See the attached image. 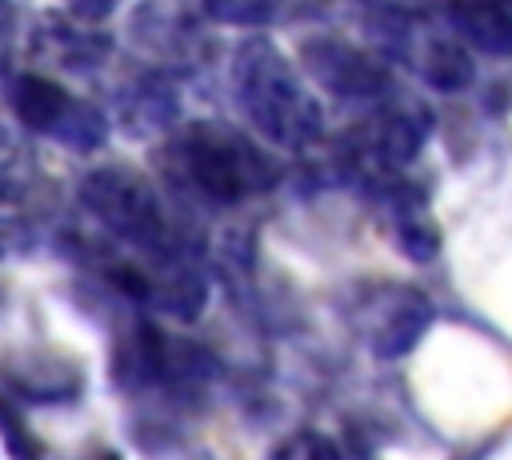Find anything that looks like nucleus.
<instances>
[{"label": "nucleus", "instance_id": "obj_1", "mask_svg": "<svg viewBox=\"0 0 512 460\" xmlns=\"http://www.w3.org/2000/svg\"><path fill=\"white\" fill-rule=\"evenodd\" d=\"M232 84L244 116L256 132L280 148H308L324 132V108L304 84L296 64L264 36H252L236 48Z\"/></svg>", "mask_w": 512, "mask_h": 460}, {"label": "nucleus", "instance_id": "obj_2", "mask_svg": "<svg viewBox=\"0 0 512 460\" xmlns=\"http://www.w3.org/2000/svg\"><path fill=\"white\" fill-rule=\"evenodd\" d=\"M172 152H176L180 176L204 200H216V204H240L256 192L276 188L280 180L276 156L232 124H216V120L188 124L176 136Z\"/></svg>", "mask_w": 512, "mask_h": 460}, {"label": "nucleus", "instance_id": "obj_3", "mask_svg": "<svg viewBox=\"0 0 512 460\" xmlns=\"http://www.w3.org/2000/svg\"><path fill=\"white\" fill-rule=\"evenodd\" d=\"M80 204L100 220L120 244H128L144 260H188L180 248V232L168 216V204L148 184L144 172L128 164L92 168L80 180Z\"/></svg>", "mask_w": 512, "mask_h": 460}, {"label": "nucleus", "instance_id": "obj_4", "mask_svg": "<svg viewBox=\"0 0 512 460\" xmlns=\"http://www.w3.org/2000/svg\"><path fill=\"white\" fill-rule=\"evenodd\" d=\"M8 104L24 128L44 132L72 152H92L108 136V120L88 100H76L64 84L40 72H20L8 84Z\"/></svg>", "mask_w": 512, "mask_h": 460}, {"label": "nucleus", "instance_id": "obj_5", "mask_svg": "<svg viewBox=\"0 0 512 460\" xmlns=\"http://www.w3.org/2000/svg\"><path fill=\"white\" fill-rule=\"evenodd\" d=\"M300 68L312 84L344 100H376L392 88V68L344 36H308L300 40Z\"/></svg>", "mask_w": 512, "mask_h": 460}, {"label": "nucleus", "instance_id": "obj_6", "mask_svg": "<svg viewBox=\"0 0 512 460\" xmlns=\"http://www.w3.org/2000/svg\"><path fill=\"white\" fill-rule=\"evenodd\" d=\"M360 316V336L380 360H400L408 356L424 332L432 328L436 312L424 292L408 284H372L356 308Z\"/></svg>", "mask_w": 512, "mask_h": 460}, {"label": "nucleus", "instance_id": "obj_7", "mask_svg": "<svg viewBox=\"0 0 512 460\" xmlns=\"http://www.w3.org/2000/svg\"><path fill=\"white\" fill-rule=\"evenodd\" d=\"M432 128V116L416 100H392L376 112V120L364 128V148L380 168H404L416 160L424 136Z\"/></svg>", "mask_w": 512, "mask_h": 460}, {"label": "nucleus", "instance_id": "obj_8", "mask_svg": "<svg viewBox=\"0 0 512 460\" xmlns=\"http://www.w3.org/2000/svg\"><path fill=\"white\" fill-rule=\"evenodd\" d=\"M452 36L484 56H512V0H436Z\"/></svg>", "mask_w": 512, "mask_h": 460}, {"label": "nucleus", "instance_id": "obj_9", "mask_svg": "<svg viewBox=\"0 0 512 460\" xmlns=\"http://www.w3.org/2000/svg\"><path fill=\"white\" fill-rule=\"evenodd\" d=\"M8 384L16 396L24 400H40V404H60L80 396L84 376L72 360L56 356V352H32V356H16L8 368Z\"/></svg>", "mask_w": 512, "mask_h": 460}, {"label": "nucleus", "instance_id": "obj_10", "mask_svg": "<svg viewBox=\"0 0 512 460\" xmlns=\"http://www.w3.org/2000/svg\"><path fill=\"white\" fill-rule=\"evenodd\" d=\"M420 72L436 92H460L476 76L472 48L456 36H428L420 48Z\"/></svg>", "mask_w": 512, "mask_h": 460}, {"label": "nucleus", "instance_id": "obj_11", "mask_svg": "<svg viewBox=\"0 0 512 460\" xmlns=\"http://www.w3.org/2000/svg\"><path fill=\"white\" fill-rule=\"evenodd\" d=\"M396 248H400L408 260H416V264H428V260L440 252V232H436V224L424 216L420 196L396 200Z\"/></svg>", "mask_w": 512, "mask_h": 460}, {"label": "nucleus", "instance_id": "obj_12", "mask_svg": "<svg viewBox=\"0 0 512 460\" xmlns=\"http://www.w3.org/2000/svg\"><path fill=\"white\" fill-rule=\"evenodd\" d=\"M212 20L224 24H268L280 12V0H200Z\"/></svg>", "mask_w": 512, "mask_h": 460}, {"label": "nucleus", "instance_id": "obj_13", "mask_svg": "<svg viewBox=\"0 0 512 460\" xmlns=\"http://www.w3.org/2000/svg\"><path fill=\"white\" fill-rule=\"evenodd\" d=\"M272 460H344L340 448L320 436V432H296L288 444H280V452Z\"/></svg>", "mask_w": 512, "mask_h": 460}, {"label": "nucleus", "instance_id": "obj_14", "mask_svg": "<svg viewBox=\"0 0 512 460\" xmlns=\"http://www.w3.org/2000/svg\"><path fill=\"white\" fill-rule=\"evenodd\" d=\"M120 4H124V0H64L68 16L80 20V24H100V20H108Z\"/></svg>", "mask_w": 512, "mask_h": 460}]
</instances>
